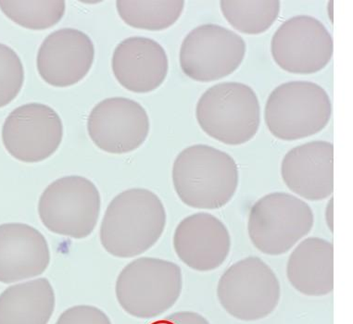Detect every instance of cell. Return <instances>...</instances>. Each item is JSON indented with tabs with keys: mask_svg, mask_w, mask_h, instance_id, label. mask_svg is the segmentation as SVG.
Instances as JSON below:
<instances>
[{
	"mask_svg": "<svg viewBox=\"0 0 353 324\" xmlns=\"http://www.w3.org/2000/svg\"><path fill=\"white\" fill-rule=\"evenodd\" d=\"M183 289L182 270L164 259L142 256L131 261L116 281L115 295L129 315L149 320L168 312Z\"/></svg>",
	"mask_w": 353,
	"mask_h": 324,
	"instance_id": "3957f363",
	"label": "cell"
},
{
	"mask_svg": "<svg viewBox=\"0 0 353 324\" xmlns=\"http://www.w3.org/2000/svg\"><path fill=\"white\" fill-rule=\"evenodd\" d=\"M55 303L46 278L10 286L0 295V324H48Z\"/></svg>",
	"mask_w": 353,
	"mask_h": 324,
	"instance_id": "d6986e66",
	"label": "cell"
},
{
	"mask_svg": "<svg viewBox=\"0 0 353 324\" xmlns=\"http://www.w3.org/2000/svg\"><path fill=\"white\" fill-rule=\"evenodd\" d=\"M311 207L293 194L274 192L259 199L250 210L248 234L260 252L288 253L314 228Z\"/></svg>",
	"mask_w": 353,
	"mask_h": 324,
	"instance_id": "8992f818",
	"label": "cell"
},
{
	"mask_svg": "<svg viewBox=\"0 0 353 324\" xmlns=\"http://www.w3.org/2000/svg\"><path fill=\"white\" fill-rule=\"evenodd\" d=\"M334 43L330 32L317 19L299 15L279 27L271 41L274 61L294 74L322 71L332 59Z\"/></svg>",
	"mask_w": 353,
	"mask_h": 324,
	"instance_id": "30bf717a",
	"label": "cell"
},
{
	"mask_svg": "<svg viewBox=\"0 0 353 324\" xmlns=\"http://www.w3.org/2000/svg\"><path fill=\"white\" fill-rule=\"evenodd\" d=\"M231 236L219 219L207 212L188 216L175 229L172 245L180 261L194 271L222 266L231 250Z\"/></svg>",
	"mask_w": 353,
	"mask_h": 324,
	"instance_id": "5bb4252c",
	"label": "cell"
},
{
	"mask_svg": "<svg viewBox=\"0 0 353 324\" xmlns=\"http://www.w3.org/2000/svg\"><path fill=\"white\" fill-rule=\"evenodd\" d=\"M24 69L20 57L0 43V109L8 106L23 88Z\"/></svg>",
	"mask_w": 353,
	"mask_h": 324,
	"instance_id": "603a6c76",
	"label": "cell"
},
{
	"mask_svg": "<svg viewBox=\"0 0 353 324\" xmlns=\"http://www.w3.org/2000/svg\"><path fill=\"white\" fill-rule=\"evenodd\" d=\"M221 307L241 321H257L276 310L281 298L279 278L258 256H247L229 267L218 282Z\"/></svg>",
	"mask_w": 353,
	"mask_h": 324,
	"instance_id": "52a82bcc",
	"label": "cell"
},
{
	"mask_svg": "<svg viewBox=\"0 0 353 324\" xmlns=\"http://www.w3.org/2000/svg\"><path fill=\"white\" fill-rule=\"evenodd\" d=\"M287 277L299 293L320 298L334 290V245L320 237L303 240L290 254Z\"/></svg>",
	"mask_w": 353,
	"mask_h": 324,
	"instance_id": "ac0fdd59",
	"label": "cell"
},
{
	"mask_svg": "<svg viewBox=\"0 0 353 324\" xmlns=\"http://www.w3.org/2000/svg\"><path fill=\"white\" fill-rule=\"evenodd\" d=\"M0 10L18 26L41 31L61 21L65 13L66 3L63 0H0Z\"/></svg>",
	"mask_w": 353,
	"mask_h": 324,
	"instance_id": "7402d4cb",
	"label": "cell"
},
{
	"mask_svg": "<svg viewBox=\"0 0 353 324\" xmlns=\"http://www.w3.org/2000/svg\"><path fill=\"white\" fill-rule=\"evenodd\" d=\"M172 183L180 201L198 210H218L238 190L239 167L228 153L211 145L185 148L172 165Z\"/></svg>",
	"mask_w": 353,
	"mask_h": 324,
	"instance_id": "7a4b0ae2",
	"label": "cell"
},
{
	"mask_svg": "<svg viewBox=\"0 0 353 324\" xmlns=\"http://www.w3.org/2000/svg\"><path fill=\"white\" fill-rule=\"evenodd\" d=\"M333 1L330 2V5H328L327 9H330V16L331 21H333Z\"/></svg>",
	"mask_w": 353,
	"mask_h": 324,
	"instance_id": "4316f807",
	"label": "cell"
},
{
	"mask_svg": "<svg viewBox=\"0 0 353 324\" xmlns=\"http://www.w3.org/2000/svg\"><path fill=\"white\" fill-rule=\"evenodd\" d=\"M101 199L97 186L88 178L71 175L51 183L39 201V215L51 233L86 239L95 230Z\"/></svg>",
	"mask_w": 353,
	"mask_h": 324,
	"instance_id": "ba28073f",
	"label": "cell"
},
{
	"mask_svg": "<svg viewBox=\"0 0 353 324\" xmlns=\"http://www.w3.org/2000/svg\"><path fill=\"white\" fill-rule=\"evenodd\" d=\"M281 176L291 192L309 201L327 199L334 192V145L312 141L285 154Z\"/></svg>",
	"mask_w": 353,
	"mask_h": 324,
	"instance_id": "9a60e30c",
	"label": "cell"
},
{
	"mask_svg": "<svg viewBox=\"0 0 353 324\" xmlns=\"http://www.w3.org/2000/svg\"><path fill=\"white\" fill-rule=\"evenodd\" d=\"M246 51V42L236 32L218 24H203L185 37L180 48V67L190 79L214 82L236 71Z\"/></svg>",
	"mask_w": 353,
	"mask_h": 324,
	"instance_id": "9c48e42d",
	"label": "cell"
},
{
	"mask_svg": "<svg viewBox=\"0 0 353 324\" xmlns=\"http://www.w3.org/2000/svg\"><path fill=\"white\" fill-rule=\"evenodd\" d=\"M196 118L204 133L212 139L229 145H243L257 134L261 106L250 86L220 83L199 97Z\"/></svg>",
	"mask_w": 353,
	"mask_h": 324,
	"instance_id": "277c9868",
	"label": "cell"
},
{
	"mask_svg": "<svg viewBox=\"0 0 353 324\" xmlns=\"http://www.w3.org/2000/svg\"><path fill=\"white\" fill-rule=\"evenodd\" d=\"M325 223L328 229L331 233L334 232V201L333 198L330 199V202L327 205V209H325Z\"/></svg>",
	"mask_w": 353,
	"mask_h": 324,
	"instance_id": "484cf974",
	"label": "cell"
},
{
	"mask_svg": "<svg viewBox=\"0 0 353 324\" xmlns=\"http://www.w3.org/2000/svg\"><path fill=\"white\" fill-rule=\"evenodd\" d=\"M150 324H211L204 316L194 312L172 313L166 317L153 321Z\"/></svg>",
	"mask_w": 353,
	"mask_h": 324,
	"instance_id": "d4e9b609",
	"label": "cell"
},
{
	"mask_svg": "<svg viewBox=\"0 0 353 324\" xmlns=\"http://www.w3.org/2000/svg\"><path fill=\"white\" fill-rule=\"evenodd\" d=\"M332 115L327 92L317 83L292 81L274 88L264 110L266 126L274 137L295 141L320 133Z\"/></svg>",
	"mask_w": 353,
	"mask_h": 324,
	"instance_id": "5b68a950",
	"label": "cell"
},
{
	"mask_svg": "<svg viewBox=\"0 0 353 324\" xmlns=\"http://www.w3.org/2000/svg\"><path fill=\"white\" fill-rule=\"evenodd\" d=\"M112 68L123 88L134 93H150L165 81L169 70L168 57L155 40L128 37L116 47Z\"/></svg>",
	"mask_w": 353,
	"mask_h": 324,
	"instance_id": "2e32d148",
	"label": "cell"
},
{
	"mask_svg": "<svg viewBox=\"0 0 353 324\" xmlns=\"http://www.w3.org/2000/svg\"><path fill=\"white\" fill-rule=\"evenodd\" d=\"M116 8L128 26L148 31H163L174 26L185 9L183 0H118Z\"/></svg>",
	"mask_w": 353,
	"mask_h": 324,
	"instance_id": "ffe728a7",
	"label": "cell"
},
{
	"mask_svg": "<svg viewBox=\"0 0 353 324\" xmlns=\"http://www.w3.org/2000/svg\"><path fill=\"white\" fill-rule=\"evenodd\" d=\"M55 324H112L106 313L90 305H78L64 310Z\"/></svg>",
	"mask_w": 353,
	"mask_h": 324,
	"instance_id": "cb8c5ba5",
	"label": "cell"
},
{
	"mask_svg": "<svg viewBox=\"0 0 353 324\" xmlns=\"http://www.w3.org/2000/svg\"><path fill=\"white\" fill-rule=\"evenodd\" d=\"M220 8L233 28L242 34H260L277 20L281 4L279 0H222Z\"/></svg>",
	"mask_w": 353,
	"mask_h": 324,
	"instance_id": "44dd1931",
	"label": "cell"
},
{
	"mask_svg": "<svg viewBox=\"0 0 353 324\" xmlns=\"http://www.w3.org/2000/svg\"><path fill=\"white\" fill-rule=\"evenodd\" d=\"M95 59V47L85 32L63 28L51 32L43 41L37 59L40 77L55 88L79 83L90 72Z\"/></svg>",
	"mask_w": 353,
	"mask_h": 324,
	"instance_id": "4fadbf2b",
	"label": "cell"
},
{
	"mask_svg": "<svg viewBox=\"0 0 353 324\" xmlns=\"http://www.w3.org/2000/svg\"><path fill=\"white\" fill-rule=\"evenodd\" d=\"M150 130L149 115L137 101L110 97L97 104L88 119L91 140L102 151L126 154L141 147Z\"/></svg>",
	"mask_w": 353,
	"mask_h": 324,
	"instance_id": "7c38bea8",
	"label": "cell"
},
{
	"mask_svg": "<svg viewBox=\"0 0 353 324\" xmlns=\"http://www.w3.org/2000/svg\"><path fill=\"white\" fill-rule=\"evenodd\" d=\"M1 136L10 156L26 163H37L58 150L63 141V121L52 108L28 103L10 113Z\"/></svg>",
	"mask_w": 353,
	"mask_h": 324,
	"instance_id": "8fae6325",
	"label": "cell"
},
{
	"mask_svg": "<svg viewBox=\"0 0 353 324\" xmlns=\"http://www.w3.org/2000/svg\"><path fill=\"white\" fill-rule=\"evenodd\" d=\"M50 263V247L39 230L26 223L0 225V283L39 276Z\"/></svg>",
	"mask_w": 353,
	"mask_h": 324,
	"instance_id": "e0dca14e",
	"label": "cell"
},
{
	"mask_svg": "<svg viewBox=\"0 0 353 324\" xmlns=\"http://www.w3.org/2000/svg\"><path fill=\"white\" fill-rule=\"evenodd\" d=\"M160 198L149 189L131 188L110 201L101 221L99 239L116 258L130 259L154 247L166 226Z\"/></svg>",
	"mask_w": 353,
	"mask_h": 324,
	"instance_id": "6da1fadb",
	"label": "cell"
}]
</instances>
